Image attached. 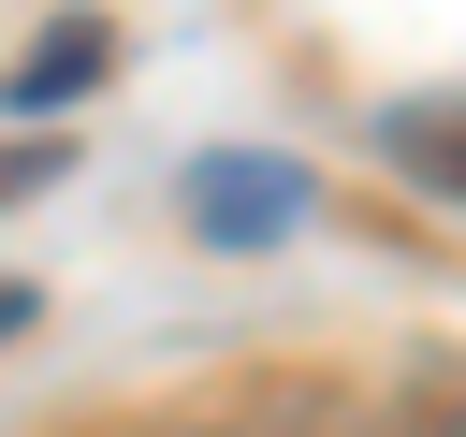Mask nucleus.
Returning <instances> with one entry per match:
<instances>
[{"label": "nucleus", "mask_w": 466, "mask_h": 437, "mask_svg": "<svg viewBox=\"0 0 466 437\" xmlns=\"http://www.w3.org/2000/svg\"><path fill=\"white\" fill-rule=\"evenodd\" d=\"M58 160H73L58 131H29V146H0V204H29V189H58Z\"/></svg>", "instance_id": "nucleus-5"}, {"label": "nucleus", "mask_w": 466, "mask_h": 437, "mask_svg": "<svg viewBox=\"0 0 466 437\" xmlns=\"http://www.w3.org/2000/svg\"><path fill=\"white\" fill-rule=\"evenodd\" d=\"M29 306H44V291H29V277H0V350L29 335Z\"/></svg>", "instance_id": "nucleus-6"}, {"label": "nucleus", "mask_w": 466, "mask_h": 437, "mask_svg": "<svg viewBox=\"0 0 466 437\" xmlns=\"http://www.w3.org/2000/svg\"><path fill=\"white\" fill-rule=\"evenodd\" d=\"M102 437H335V422H306L291 393H204V408H131Z\"/></svg>", "instance_id": "nucleus-4"}, {"label": "nucleus", "mask_w": 466, "mask_h": 437, "mask_svg": "<svg viewBox=\"0 0 466 437\" xmlns=\"http://www.w3.org/2000/svg\"><path fill=\"white\" fill-rule=\"evenodd\" d=\"M102 58H116V15H58V29L0 73V102H15V117H73V102L102 87Z\"/></svg>", "instance_id": "nucleus-2"}, {"label": "nucleus", "mask_w": 466, "mask_h": 437, "mask_svg": "<svg viewBox=\"0 0 466 437\" xmlns=\"http://www.w3.org/2000/svg\"><path fill=\"white\" fill-rule=\"evenodd\" d=\"M291 218H306V175H291V160H248V146L189 160V233H204V248H262V233H291Z\"/></svg>", "instance_id": "nucleus-1"}, {"label": "nucleus", "mask_w": 466, "mask_h": 437, "mask_svg": "<svg viewBox=\"0 0 466 437\" xmlns=\"http://www.w3.org/2000/svg\"><path fill=\"white\" fill-rule=\"evenodd\" d=\"M379 160L437 204H466V102H379Z\"/></svg>", "instance_id": "nucleus-3"}]
</instances>
